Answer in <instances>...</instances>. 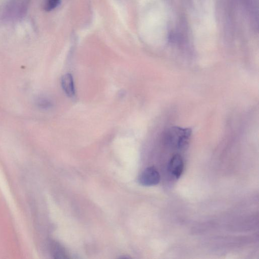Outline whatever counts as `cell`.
Wrapping results in <instances>:
<instances>
[{"instance_id":"cell-7","label":"cell","mask_w":259,"mask_h":259,"mask_svg":"<svg viewBox=\"0 0 259 259\" xmlns=\"http://www.w3.org/2000/svg\"><path fill=\"white\" fill-rule=\"evenodd\" d=\"M53 252L54 256H56L57 258H64V253L63 250L60 248L58 245H54L53 246Z\"/></svg>"},{"instance_id":"cell-2","label":"cell","mask_w":259,"mask_h":259,"mask_svg":"<svg viewBox=\"0 0 259 259\" xmlns=\"http://www.w3.org/2000/svg\"><path fill=\"white\" fill-rule=\"evenodd\" d=\"M160 181V176L154 167L146 169L139 178L140 184L145 186H152L158 184Z\"/></svg>"},{"instance_id":"cell-1","label":"cell","mask_w":259,"mask_h":259,"mask_svg":"<svg viewBox=\"0 0 259 259\" xmlns=\"http://www.w3.org/2000/svg\"><path fill=\"white\" fill-rule=\"evenodd\" d=\"M191 133V130L189 128L173 127L168 130L166 140L178 150H183L187 147Z\"/></svg>"},{"instance_id":"cell-3","label":"cell","mask_w":259,"mask_h":259,"mask_svg":"<svg viewBox=\"0 0 259 259\" xmlns=\"http://www.w3.org/2000/svg\"><path fill=\"white\" fill-rule=\"evenodd\" d=\"M184 168L182 157L179 155H174L170 159L168 165V172L170 175L176 180L181 176Z\"/></svg>"},{"instance_id":"cell-6","label":"cell","mask_w":259,"mask_h":259,"mask_svg":"<svg viewBox=\"0 0 259 259\" xmlns=\"http://www.w3.org/2000/svg\"><path fill=\"white\" fill-rule=\"evenodd\" d=\"M60 0H47L45 8L47 11H51L55 8L59 3Z\"/></svg>"},{"instance_id":"cell-5","label":"cell","mask_w":259,"mask_h":259,"mask_svg":"<svg viewBox=\"0 0 259 259\" xmlns=\"http://www.w3.org/2000/svg\"><path fill=\"white\" fill-rule=\"evenodd\" d=\"M37 104L38 107L43 109L50 107L52 105L51 102L45 97H40L37 101Z\"/></svg>"},{"instance_id":"cell-4","label":"cell","mask_w":259,"mask_h":259,"mask_svg":"<svg viewBox=\"0 0 259 259\" xmlns=\"http://www.w3.org/2000/svg\"><path fill=\"white\" fill-rule=\"evenodd\" d=\"M61 84L64 91L68 96L72 97L75 96L74 82L71 74H67L63 77Z\"/></svg>"}]
</instances>
